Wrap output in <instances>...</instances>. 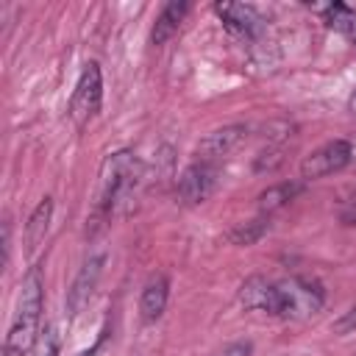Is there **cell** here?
<instances>
[{
    "instance_id": "obj_1",
    "label": "cell",
    "mask_w": 356,
    "mask_h": 356,
    "mask_svg": "<svg viewBox=\"0 0 356 356\" xmlns=\"http://www.w3.org/2000/svg\"><path fill=\"white\" fill-rule=\"evenodd\" d=\"M145 184H147V167L134 150L108 153L100 164L97 197H95V211L89 217L86 234L95 236L111 217L131 214L136 209V200Z\"/></svg>"
},
{
    "instance_id": "obj_2",
    "label": "cell",
    "mask_w": 356,
    "mask_h": 356,
    "mask_svg": "<svg viewBox=\"0 0 356 356\" xmlns=\"http://www.w3.org/2000/svg\"><path fill=\"white\" fill-rule=\"evenodd\" d=\"M42 306H44V275L42 267L33 264L25 278H22V289L17 298V309L3 342V356H28L42 334L39 323H42Z\"/></svg>"
},
{
    "instance_id": "obj_3",
    "label": "cell",
    "mask_w": 356,
    "mask_h": 356,
    "mask_svg": "<svg viewBox=\"0 0 356 356\" xmlns=\"http://www.w3.org/2000/svg\"><path fill=\"white\" fill-rule=\"evenodd\" d=\"M100 103H103V70L97 61H86L67 106V117L75 125V131H83L95 120V114L100 111Z\"/></svg>"
},
{
    "instance_id": "obj_4",
    "label": "cell",
    "mask_w": 356,
    "mask_h": 356,
    "mask_svg": "<svg viewBox=\"0 0 356 356\" xmlns=\"http://www.w3.org/2000/svg\"><path fill=\"white\" fill-rule=\"evenodd\" d=\"M278 298H281V317L284 320H303L323 309L325 289L320 281L306 275H292L278 281Z\"/></svg>"
},
{
    "instance_id": "obj_5",
    "label": "cell",
    "mask_w": 356,
    "mask_h": 356,
    "mask_svg": "<svg viewBox=\"0 0 356 356\" xmlns=\"http://www.w3.org/2000/svg\"><path fill=\"white\" fill-rule=\"evenodd\" d=\"M214 14L220 17V22L225 25V31L248 44H261L264 33H267V19L261 17V11L250 3H214Z\"/></svg>"
},
{
    "instance_id": "obj_6",
    "label": "cell",
    "mask_w": 356,
    "mask_h": 356,
    "mask_svg": "<svg viewBox=\"0 0 356 356\" xmlns=\"http://www.w3.org/2000/svg\"><path fill=\"white\" fill-rule=\"evenodd\" d=\"M356 156V147L353 142L348 139H331L320 147H314L303 161H300V181H317V178H325V175H334V172H342Z\"/></svg>"
},
{
    "instance_id": "obj_7",
    "label": "cell",
    "mask_w": 356,
    "mask_h": 356,
    "mask_svg": "<svg viewBox=\"0 0 356 356\" xmlns=\"http://www.w3.org/2000/svg\"><path fill=\"white\" fill-rule=\"evenodd\" d=\"M220 181V167L209 161H192L175 181V200L181 206H200L206 203Z\"/></svg>"
},
{
    "instance_id": "obj_8",
    "label": "cell",
    "mask_w": 356,
    "mask_h": 356,
    "mask_svg": "<svg viewBox=\"0 0 356 356\" xmlns=\"http://www.w3.org/2000/svg\"><path fill=\"white\" fill-rule=\"evenodd\" d=\"M239 306L248 314L259 317H281V298H278V281H270L264 275H250L239 286Z\"/></svg>"
},
{
    "instance_id": "obj_9",
    "label": "cell",
    "mask_w": 356,
    "mask_h": 356,
    "mask_svg": "<svg viewBox=\"0 0 356 356\" xmlns=\"http://www.w3.org/2000/svg\"><path fill=\"white\" fill-rule=\"evenodd\" d=\"M103 264H106V256L103 253H89L83 259V264H81L72 286L67 289V314L70 317H78L89 306V300H92V295L97 289V281L103 275Z\"/></svg>"
},
{
    "instance_id": "obj_10",
    "label": "cell",
    "mask_w": 356,
    "mask_h": 356,
    "mask_svg": "<svg viewBox=\"0 0 356 356\" xmlns=\"http://www.w3.org/2000/svg\"><path fill=\"white\" fill-rule=\"evenodd\" d=\"M248 139V125H222L211 134H206L195 147V161L220 164L225 156H231L242 142Z\"/></svg>"
},
{
    "instance_id": "obj_11",
    "label": "cell",
    "mask_w": 356,
    "mask_h": 356,
    "mask_svg": "<svg viewBox=\"0 0 356 356\" xmlns=\"http://www.w3.org/2000/svg\"><path fill=\"white\" fill-rule=\"evenodd\" d=\"M167 300H170V281L164 273H156L145 281L142 286V295H139V317L145 323H156L164 309H167Z\"/></svg>"
},
{
    "instance_id": "obj_12",
    "label": "cell",
    "mask_w": 356,
    "mask_h": 356,
    "mask_svg": "<svg viewBox=\"0 0 356 356\" xmlns=\"http://www.w3.org/2000/svg\"><path fill=\"white\" fill-rule=\"evenodd\" d=\"M189 3H184V0H172V3H167L161 11H159V17H156V22H153V31H150V42L156 44V47H161V44H167L175 33H178V28L184 25V19H186V14H189Z\"/></svg>"
},
{
    "instance_id": "obj_13",
    "label": "cell",
    "mask_w": 356,
    "mask_h": 356,
    "mask_svg": "<svg viewBox=\"0 0 356 356\" xmlns=\"http://www.w3.org/2000/svg\"><path fill=\"white\" fill-rule=\"evenodd\" d=\"M300 192H303V181H281V184H273V186H267L256 197V209H259V214L273 217L275 211H281L284 206H289Z\"/></svg>"
},
{
    "instance_id": "obj_14",
    "label": "cell",
    "mask_w": 356,
    "mask_h": 356,
    "mask_svg": "<svg viewBox=\"0 0 356 356\" xmlns=\"http://www.w3.org/2000/svg\"><path fill=\"white\" fill-rule=\"evenodd\" d=\"M50 220H53V197H42L36 203V209L31 211L28 222H25V250L33 253L44 236H47V228H50Z\"/></svg>"
},
{
    "instance_id": "obj_15",
    "label": "cell",
    "mask_w": 356,
    "mask_h": 356,
    "mask_svg": "<svg viewBox=\"0 0 356 356\" xmlns=\"http://www.w3.org/2000/svg\"><path fill=\"white\" fill-rule=\"evenodd\" d=\"M314 11L323 14L325 25L339 31L342 36H348L350 42H356V11L342 6V3H328V6H312Z\"/></svg>"
},
{
    "instance_id": "obj_16",
    "label": "cell",
    "mask_w": 356,
    "mask_h": 356,
    "mask_svg": "<svg viewBox=\"0 0 356 356\" xmlns=\"http://www.w3.org/2000/svg\"><path fill=\"white\" fill-rule=\"evenodd\" d=\"M267 231H270V217L259 214V217H253V220H248V222L234 225V228L225 234V242H231V245H236V248H248V245H256Z\"/></svg>"
},
{
    "instance_id": "obj_17",
    "label": "cell",
    "mask_w": 356,
    "mask_h": 356,
    "mask_svg": "<svg viewBox=\"0 0 356 356\" xmlns=\"http://www.w3.org/2000/svg\"><path fill=\"white\" fill-rule=\"evenodd\" d=\"M31 356H58V334H56V325H47L39 334Z\"/></svg>"
},
{
    "instance_id": "obj_18",
    "label": "cell",
    "mask_w": 356,
    "mask_h": 356,
    "mask_svg": "<svg viewBox=\"0 0 356 356\" xmlns=\"http://www.w3.org/2000/svg\"><path fill=\"white\" fill-rule=\"evenodd\" d=\"M331 331H334V334H339V337H345V334H353V331H356V303H353L348 312H342V314L331 323Z\"/></svg>"
},
{
    "instance_id": "obj_19",
    "label": "cell",
    "mask_w": 356,
    "mask_h": 356,
    "mask_svg": "<svg viewBox=\"0 0 356 356\" xmlns=\"http://www.w3.org/2000/svg\"><path fill=\"white\" fill-rule=\"evenodd\" d=\"M222 356H250V345H248V342H239V345L228 348Z\"/></svg>"
},
{
    "instance_id": "obj_20",
    "label": "cell",
    "mask_w": 356,
    "mask_h": 356,
    "mask_svg": "<svg viewBox=\"0 0 356 356\" xmlns=\"http://www.w3.org/2000/svg\"><path fill=\"white\" fill-rule=\"evenodd\" d=\"M106 337H108V331H103V334H100V339H97V342H95L92 348H86L83 353H78V356H97V350H100V348L106 345Z\"/></svg>"
}]
</instances>
